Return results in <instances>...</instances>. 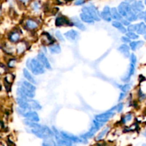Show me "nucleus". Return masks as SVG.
<instances>
[{"label": "nucleus", "instance_id": "10", "mask_svg": "<svg viewBox=\"0 0 146 146\" xmlns=\"http://www.w3.org/2000/svg\"><path fill=\"white\" fill-rule=\"evenodd\" d=\"M24 117L27 118L28 121H33V122H38L39 121V117H38V114L34 111H27V112H24L23 114Z\"/></svg>", "mask_w": 146, "mask_h": 146}, {"label": "nucleus", "instance_id": "43", "mask_svg": "<svg viewBox=\"0 0 146 146\" xmlns=\"http://www.w3.org/2000/svg\"><path fill=\"white\" fill-rule=\"evenodd\" d=\"M121 41L124 43H131V39L128 36L121 37Z\"/></svg>", "mask_w": 146, "mask_h": 146}, {"label": "nucleus", "instance_id": "52", "mask_svg": "<svg viewBox=\"0 0 146 146\" xmlns=\"http://www.w3.org/2000/svg\"><path fill=\"white\" fill-rule=\"evenodd\" d=\"M144 135H145V136L146 137V131H145V133H144Z\"/></svg>", "mask_w": 146, "mask_h": 146}, {"label": "nucleus", "instance_id": "27", "mask_svg": "<svg viewBox=\"0 0 146 146\" xmlns=\"http://www.w3.org/2000/svg\"><path fill=\"white\" fill-rule=\"evenodd\" d=\"M19 88L20 90H21V91H22L23 94H24V95L26 96V97H27L28 98H34V96H35V94H34V92H32V91H29V90L26 89L25 88H24V87L22 86H19Z\"/></svg>", "mask_w": 146, "mask_h": 146}, {"label": "nucleus", "instance_id": "47", "mask_svg": "<svg viewBox=\"0 0 146 146\" xmlns=\"http://www.w3.org/2000/svg\"><path fill=\"white\" fill-rule=\"evenodd\" d=\"M125 93H121V95H120V97H119V99H118V101H121V100L123 99V98H125Z\"/></svg>", "mask_w": 146, "mask_h": 146}, {"label": "nucleus", "instance_id": "31", "mask_svg": "<svg viewBox=\"0 0 146 146\" xmlns=\"http://www.w3.org/2000/svg\"><path fill=\"white\" fill-rule=\"evenodd\" d=\"M49 50L51 54H59L61 51V47H60L59 45H57V44L49 46Z\"/></svg>", "mask_w": 146, "mask_h": 146}, {"label": "nucleus", "instance_id": "29", "mask_svg": "<svg viewBox=\"0 0 146 146\" xmlns=\"http://www.w3.org/2000/svg\"><path fill=\"white\" fill-rule=\"evenodd\" d=\"M20 35L18 32H12L9 35V40L11 41V42H17V41L19 40Z\"/></svg>", "mask_w": 146, "mask_h": 146}, {"label": "nucleus", "instance_id": "11", "mask_svg": "<svg viewBox=\"0 0 146 146\" xmlns=\"http://www.w3.org/2000/svg\"><path fill=\"white\" fill-rule=\"evenodd\" d=\"M101 17L103 19L105 20L106 21H108V22H110L111 21V19H112V16H111V9L109 8V7L106 6L104 7V10L101 13Z\"/></svg>", "mask_w": 146, "mask_h": 146}, {"label": "nucleus", "instance_id": "18", "mask_svg": "<svg viewBox=\"0 0 146 146\" xmlns=\"http://www.w3.org/2000/svg\"><path fill=\"white\" fill-rule=\"evenodd\" d=\"M41 41L42 43L45 45H49V44L53 43V38L51 36L48 34V33L44 32L43 33L42 36H41Z\"/></svg>", "mask_w": 146, "mask_h": 146}, {"label": "nucleus", "instance_id": "32", "mask_svg": "<svg viewBox=\"0 0 146 146\" xmlns=\"http://www.w3.org/2000/svg\"><path fill=\"white\" fill-rule=\"evenodd\" d=\"M137 33L138 34H144L146 33V25L144 22H141L139 24L138 29L137 30Z\"/></svg>", "mask_w": 146, "mask_h": 146}, {"label": "nucleus", "instance_id": "51", "mask_svg": "<svg viewBox=\"0 0 146 146\" xmlns=\"http://www.w3.org/2000/svg\"><path fill=\"white\" fill-rule=\"evenodd\" d=\"M144 38H145V39L146 40V33H145V36H144Z\"/></svg>", "mask_w": 146, "mask_h": 146}, {"label": "nucleus", "instance_id": "45", "mask_svg": "<svg viewBox=\"0 0 146 146\" xmlns=\"http://www.w3.org/2000/svg\"><path fill=\"white\" fill-rule=\"evenodd\" d=\"M123 104H118V106H117V111H118V113H120V112H121V111H122V110H123Z\"/></svg>", "mask_w": 146, "mask_h": 146}, {"label": "nucleus", "instance_id": "24", "mask_svg": "<svg viewBox=\"0 0 146 146\" xmlns=\"http://www.w3.org/2000/svg\"><path fill=\"white\" fill-rule=\"evenodd\" d=\"M111 16H112V19H113L115 20H117V21H118V20H122L123 18H122V16L121 15V14L119 13V11H118V10L116 8H112L111 9Z\"/></svg>", "mask_w": 146, "mask_h": 146}, {"label": "nucleus", "instance_id": "1", "mask_svg": "<svg viewBox=\"0 0 146 146\" xmlns=\"http://www.w3.org/2000/svg\"><path fill=\"white\" fill-rule=\"evenodd\" d=\"M31 133L39 138L48 139L54 136V133L46 125H41L38 128H31Z\"/></svg>", "mask_w": 146, "mask_h": 146}, {"label": "nucleus", "instance_id": "22", "mask_svg": "<svg viewBox=\"0 0 146 146\" xmlns=\"http://www.w3.org/2000/svg\"><path fill=\"white\" fill-rule=\"evenodd\" d=\"M144 45V41H133V42L130 43V48L133 50V51H135L137 49H139L140 48Z\"/></svg>", "mask_w": 146, "mask_h": 146}, {"label": "nucleus", "instance_id": "28", "mask_svg": "<svg viewBox=\"0 0 146 146\" xmlns=\"http://www.w3.org/2000/svg\"><path fill=\"white\" fill-rule=\"evenodd\" d=\"M27 27L29 29H36L38 27V24L32 19H29L27 21Z\"/></svg>", "mask_w": 146, "mask_h": 146}, {"label": "nucleus", "instance_id": "49", "mask_svg": "<svg viewBox=\"0 0 146 146\" xmlns=\"http://www.w3.org/2000/svg\"><path fill=\"white\" fill-rule=\"evenodd\" d=\"M19 1H22V2H24V3H25V2H27V1H28L29 0H19Z\"/></svg>", "mask_w": 146, "mask_h": 146}, {"label": "nucleus", "instance_id": "7", "mask_svg": "<svg viewBox=\"0 0 146 146\" xmlns=\"http://www.w3.org/2000/svg\"><path fill=\"white\" fill-rule=\"evenodd\" d=\"M61 134L65 138H66L68 141H71V142L74 143H86L87 141L86 139H84L81 137H78L76 135H74L73 134L65 132V131H62L61 132Z\"/></svg>", "mask_w": 146, "mask_h": 146}, {"label": "nucleus", "instance_id": "2", "mask_svg": "<svg viewBox=\"0 0 146 146\" xmlns=\"http://www.w3.org/2000/svg\"><path fill=\"white\" fill-rule=\"evenodd\" d=\"M27 66L31 71V72L35 75L44 74L45 70L44 66L41 64V63L36 58H29L27 61Z\"/></svg>", "mask_w": 146, "mask_h": 146}, {"label": "nucleus", "instance_id": "40", "mask_svg": "<svg viewBox=\"0 0 146 146\" xmlns=\"http://www.w3.org/2000/svg\"><path fill=\"white\" fill-rule=\"evenodd\" d=\"M131 64L135 65V64H136V62H137V58H136V56H135V54H131Z\"/></svg>", "mask_w": 146, "mask_h": 146}, {"label": "nucleus", "instance_id": "53", "mask_svg": "<svg viewBox=\"0 0 146 146\" xmlns=\"http://www.w3.org/2000/svg\"><path fill=\"white\" fill-rule=\"evenodd\" d=\"M143 146H146V144H143Z\"/></svg>", "mask_w": 146, "mask_h": 146}, {"label": "nucleus", "instance_id": "14", "mask_svg": "<svg viewBox=\"0 0 146 146\" xmlns=\"http://www.w3.org/2000/svg\"><path fill=\"white\" fill-rule=\"evenodd\" d=\"M64 36H65L66 37L67 39H68L69 41H76L77 38H78L79 34H78V31L71 29L70 30V31H67L66 33H65V34H64Z\"/></svg>", "mask_w": 146, "mask_h": 146}, {"label": "nucleus", "instance_id": "4", "mask_svg": "<svg viewBox=\"0 0 146 146\" xmlns=\"http://www.w3.org/2000/svg\"><path fill=\"white\" fill-rule=\"evenodd\" d=\"M103 125H104V123H100V122H98V121L94 120V121H93L92 126H91V128H90L89 131H88V132L86 133L81 135V137L82 138H84V139H86V140L88 139V138H92V137L95 135L97 131H98V130H99L100 128L103 126Z\"/></svg>", "mask_w": 146, "mask_h": 146}, {"label": "nucleus", "instance_id": "50", "mask_svg": "<svg viewBox=\"0 0 146 146\" xmlns=\"http://www.w3.org/2000/svg\"><path fill=\"white\" fill-rule=\"evenodd\" d=\"M42 146H51V145H49L48 144H47V143H43Z\"/></svg>", "mask_w": 146, "mask_h": 146}, {"label": "nucleus", "instance_id": "23", "mask_svg": "<svg viewBox=\"0 0 146 146\" xmlns=\"http://www.w3.org/2000/svg\"><path fill=\"white\" fill-rule=\"evenodd\" d=\"M80 17H81V20H82L84 22L88 23V24H94V21H95V20H94L92 17H90L89 15L83 12L80 14Z\"/></svg>", "mask_w": 146, "mask_h": 146}, {"label": "nucleus", "instance_id": "34", "mask_svg": "<svg viewBox=\"0 0 146 146\" xmlns=\"http://www.w3.org/2000/svg\"><path fill=\"white\" fill-rule=\"evenodd\" d=\"M138 26H139V24H131V25L128 26L127 30H128L129 32H134V31H137V30H138Z\"/></svg>", "mask_w": 146, "mask_h": 146}, {"label": "nucleus", "instance_id": "20", "mask_svg": "<svg viewBox=\"0 0 146 146\" xmlns=\"http://www.w3.org/2000/svg\"><path fill=\"white\" fill-rule=\"evenodd\" d=\"M19 86L24 87V88H25L26 89L29 90V91H32V92H34L36 90L35 86L33 85V84L30 83L29 81H21Z\"/></svg>", "mask_w": 146, "mask_h": 146}, {"label": "nucleus", "instance_id": "19", "mask_svg": "<svg viewBox=\"0 0 146 146\" xmlns=\"http://www.w3.org/2000/svg\"><path fill=\"white\" fill-rule=\"evenodd\" d=\"M118 50L126 58L130 56V47L126 44H123V45L120 46Z\"/></svg>", "mask_w": 146, "mask_h": 146}, {"label": "nucleus", "instance_id": "54", "mask_svg": "<svg viewBox=\"0 0 146 146\" xmlns=\"http://www.w3.org/2000/svg\"><path fill=\"white\" fill-rule=\"evenodd\" d=\"M145 5H146V0H145Z\"/></svg>", "mask_w": 146, "mask_h": 146}, {"label": "nucleus", "instance_id": "6", "mask_svg": "<svg viewBox=\"0 0 146 146\" xmlns=\"http://www.w3.org/2000/svg\"><path fill=\"white\" fill-rule=\"evenodd\" d=\"M114 115H115V113H114L113 111H107V112L104 113L98 114V115H96L95 120L96 121H98V122L104 123L109 121L111 118H113V117L114 116Z\"/></svg>", "mask_w": 146, "mask_h": 146}, {"label": "nucleus", "instance_id": "3", "mask_svg": "<svg viewBox=\"0 0 146 146\" xmlns=\"http://www.w3.org/2000/svg\"><path fill=\"white\" fill-rule=\"evenodd\" d=\"M83 13L88 14L90 17H92L95 21H99L101 20V14H99L98 9L93 4H90L89 6L83 7L82 9Z\"/></svg>", "mask_w": 146, "mask_h": 146}, {"label": "nucleus", "instance_id": "16", "mask_svg": "<svg viewBox=\"0 0 146 146\" xmlns=\"http://www.w3.org/2000/svg\"><path fill=\"white\" fill-rule=\"evenodd\" d=\"M134 73H135V65L133 64H131L129 71H128V74L124 77H123L122 81H123V82H128L130 81V79H131V76L134 74Z\"/></svg>", "mask_w": 146, "mask_h": 146}, {"label": "nucleus", "instance_id": "21", "mask_svg": "<svg viewBox=\"0 0 146 146\" xmlns=\"http://www.w3.org/2000/svg\"><path fill=\"white\" fill-rule=\"evenodd\" d=\"M112 25L115 28H116L117 29L119 30V31H121V33H123V34H127V31H128V30L125 28L123 24L121 22H120V21H113V22L112 23Z\"/></svg>", "mask_w": 146, "mask_h": 146}, {"label": "nucleus", "instance_id": "9", "mask_svg": "<svg viewBox=\"0 0 146 146\" xmlns=\"http://www.w3.org/2000/svg\"><path fill=\"white\" fill-rule=\"evenodd\" d=\"M29 98H27V99H26V98H19V97H18V98H17V104L19 106L20 108L22 110H24V111H27V110L31 109V106H30V104H29Z\"/></svg>", "mask_w": 146, "mask_h": 146}, {"label": "nucleus", "instance_id": "44", "mask_svg": "<svg viewBox=\"0 0 146 146\" xmlns=\"http://www.w3.org/2000/svg\"><path fill=\"white\" fill-rule=\"evenodd\" d=\"M86 0H76V1H75V3H74V4L77 6H79L82 5V4H84Z\"/></svg>", "mask_w": 146, "mask_h": 146}, {"label": "nucleus", "instance_id": "5", "mask_svg": "<svg viewBox=\"0 0 146 146\" xmlns=\"http://www.w3.org/2000/svg\"><path fill=\"white\" fill-rule=\"evenodd\" d=\"M53 130H54V136L57 143L56 146H73L72 142L64 138L55 127H53Z\"/></svg>", "mask_w": 146, "mask_h": 146}, {"label": "nucleus", "instance_id": "8", "mask_svg": "<svg viewBox=\"0 0 146 146\" xmlns=\"http://www.w3.org/2000/svg\"><path fill=\"white\" fill-rule=\"evenodd\" d=\"M118 10L122 17H126L128 14L131 11H132V8H131V4L125 2V1H123V2H121L119 4L118 7Z\"/></svg>", "mask_w": 146, "mask_h": 146}, {"label": "nucleus", "instance_id": "35", "mask_svg": "<svg viewBox=\"0 0 146 146\" xmlns=\"http://www.w3.org/2000/svg\"><path fill=\"white\" fill-rule=\"evenodd\" d=\"M121 88V90L122 91L123 93H125V94H126L127 92H128V91H130V89H131V84H125V85H123L122 86L120 87Z\"/></svg>", "mask_w": 146, "mask_h": 146}, {"label": "nucleus", "instance_id": "26", "mask_svg": "<svg viewBox=\"0 0 146 146\" xmlns=\"http://www.w3.org/2000/svg\"><path fill=\"white\" fill-rule=\"evenodd\" d=\"M23 73H24V77L28 80V81H29L30 83H31V84H36V81L35 79L33 78V76L31 75V74L29 72V71L27 68H24V69L23 70Z\"/></svg>", "mask_w": 146, "mask_h": 146}, {"label": "nucleus", "instance_id": "48", "mask_svg": "<svg viewBox=\"0 0 146 146\" xmlns=\"http://www.w3.org/2000/svg\"><path fill=\"white\" fill-rule=\"evenodd\" d=\"M135 1V0H125V2H127V3H128V4H132L133 3H134Z\"/></svg>", "mask_w": 146, "mask_h": 146}, {"label": "nucleus", "instance_id": "39", "mask_svg": "<svg viewBox=\"0 0 146 146\" xmlns=\"http://www.w3.org/2000/svg\"><path fill=\"white\" fill-rule=\"evenodd\" d=\"M138 17L140 19H145L146 18V11H141L138 14Z\"/></svg>", "mask_w": 146, "mask_h": 146}, {"label": "nucleus", "instance_id": "30", "mask_svg": "<svg viewBox=\"0 0 146 146\" xmlns=\"http://www.w3.org/2000/svg\"><path fill=\"white\" fill-rule=\"evenodd\" d=\"M138 19V14H135L133 11L132 10V11L129 13L128 14V16L126 17V19L128 20L129 21H136L137 19Z\"/></svg>", "mask_w": 146, "mask_h": 146}, {"label": "nucleus", "instance_id": "25", "mask_svg": "<svg viewBox=\"0 0 146 146\" xmlns=\"http://www.w3.org/2000/svg\"><path fill=\"white\" fill-rule=\"evenodd\" d=\"M29 104H30V106H31V109L35 110V111H39L41 109V106L38 104V101H34V100L29 99Z\"/></svg>", "mask_w": 146, "mask_h": 146}, {"label": "nucleus", "instance_id": "42", "mask_svg": "<svg viewBox=\"0 0 146 146\" xmlns=\"http://www.w3.org/2000/svg\"><path fill=\"white\" fill-rule=\"evenodd\" d=\"M16 61H16L15 59H11L9 61V62L8 63V66L10 68H13V67H14V66H15Z\"/></svg>", "mask_w": 146, "mask_h": 146}, {"label": "nucleus", "instance_id": "55", "mask_svg": "<svg viewBox=\"0 0 146 146\" xmlns=\"http://www.w3.org/2000/svg\"><path fill=\"white\" fill-rule=\"evenodd\" d=\"M145 23H146V18L145 19Z\"/></svg>", "mask_w": 146, "mask_h": 146}, {"label": "nucleus", "instance_id": "17", "mask_svg": "<svg viewBox=\"0 0 146 146\" xmlns=\"http://www.w3.org/2000/svg\"><path fill=\"white\" fill-rule=\"evenodd\" d=\"M71 21H72V24H74V26H76L77 28L81 30V31H85L86 30L85 26H84V24L80 21V19L78 18V17H72V18H71Z\"/></svg>", "mask_w": 146, "mask_h": 146}, {"label": "nucleus", "instance_id": "56", "mask_svg": "<svg viewBox=\"0 0 146 146\" xmlns=\"http://www.w3.org/2000/svg\"><path fill=\"white\" fill-rule=\"evenodd\" d=\"M66 1H71V0H66Z\"/></svg>", "mask_w": 146, "mask_h": 146}, {"label": "nucleus", "instance_id": "33", "mask_svg": "<svg viewBox=\"0 0 146 146\" xmlns=\"http://www.w3.org/2000/svg\"><path fill=\"white\" fill-rule=\"evenodd\" d=\"M109 130H110V127H106V128L104 131H101V132L100 133L99 135H98V137H97L96 140L99 141V140L102 139V138H104L106 135V133L108 132V131H109Z\"/></svg>", "mask_w": 146, "mask_h": 146}, {"label": "nucleus", "instance_id": "15", "mask_svg": "<svg viewBox=\"0 0 146 146\" xmlns=\"http://www.w3.org/2000/svg\"><path fill=\"white\" fill-rule=\"evenodd\" d=\"M71 23L64 17H58L56 19V26L57 27H61V26L65 25H71Z\"/></svg>", "mask_w": 146, "mask_h": 146}, {"label": "nucleus", "instance_id": "41", "mask_svg": "<svg viewBox=\"0 0 146 146\" xmlns=\"http://www.w3.org/2000/svg\"><path fill=\"white\" fill-rule=\"evenodd\" d=\"M56 37L60 40V41H64V38H63L62 34H61V32H60L59 31H56Z\"/></svg>", "mask_w": 146, "mask_h": 146}, {"label": "nucleus", "instance_id": "37", "mask_svg": "<svg viewBox=\"0 0 146 146\" xmlns=\"http://www.w3.org/2000/svg\"><path fill=\"white\" fill-rule=\"evenodd\" d=\"M40 7H41V6H40V4L38 1H34V2H33L32 4H31V7H32V9L34 11H38L40 9Z\"/></svg>", "mask_w": 146, "mask_h": 146}, {"label": "nucleus", "instance_id": "36", "mask_svg": "<svg viewBox=\"0 0 146 146\" xmlns=\"http://www.w3.org/2000/svg\"><path fill=\"white\" fill-rule=\"evenodd\" d=\"M126 36L130 38V39H138L139 38L138 34H135L134 32H128L126 34Z\"/></svg>", "mask_w": 146, "mask_h": 146}, {"label": "nucleus", "instance_id": "12", "mask_svg": "<svg viewBox=\"0 0 146 146\" xmlns=\"http://www.w3.org/2000/svg\"><path fill=\"white\" fill-rule=\"evenodd\" d=\"M37 58H38V61L41 63V64H42L45 68H46L47 69H51V64H50L48 58L46 57V56L44 55V53L43 52L38 53V56H37Z\"/></svg>", "mask_w": 146, "mask_h": 146}, {"label": "nucleus", "instance_id": "46", "mask_svg": "<svg viewBox=\"0 0 146 146\" xmlns=\"http://www.w3.org/2000/svg\"><path fill=\"white\" fill-rule=\"evenodd\" d=\"M121 23H122L123 25H125V26L130 25V21L127 19H123L121 20Z\"/></svg>", "mask_w": 146, "mask_h": 146}, {"label": "nucleus", "instance_id": "13", "mask_svg": "<svg viewBox=\"0 0 146 146\" xmlns=\"http://www.w3.org/2000/svg\"><path fill=\"white\" fill-rule=\"evenodd\" d=\"M132 10L135 13L138 14L141 11H143V10L144 9V5L141 1H135V2L131 4Z\"/></svg>", "mask_w": 146, "mask_h": 146}, {"label": "nucleus", "instance_id": "38", "mask_svg": "<svg viewBox=\"0 0 146 146\" xmlns=\"http://www.w3.org/2000/svg\"><path fill=\"white\" fill-rule=\"evenodd\" d=\"M131 119H132V114H131V113L127 114V115H125V117H124L123 123H126L131 121Z\"/></svg>", "mask_w": 146, "mask_h": 146}]
</instances>
